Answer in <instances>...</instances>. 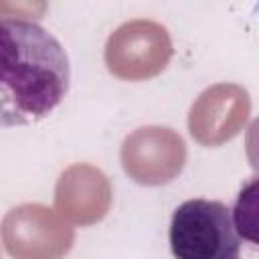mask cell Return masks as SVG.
<instances>
[{
	"label": "cell",
	"instance_id": "6da1fadb",
	"mask_svg": "<svg viewBox=\"0 0 259 259\" xmlns=\"http://www.w3.org/2000/svg\"><path fill=\"white\" fill-rule=\"evenodd\" d=\"M2 125L45 119L65 99L71 81L63 45L24 18H2Z\"/></svg>",
	"mask_w": 259,
	"mask_h": 259
},
{
	"label": "cell",
	"instance_id": "7a4b0ae2",
	"mask_svg": "<svg viewBox=\"0 0 259 259\" xmlns=\"http://www.w3.org/2000/svg\"><path fill=\"white\" fill-rule=\"evenodd\" d=\"M168 239L176 259H239L241 255L233 212L221 200L182 202L172 212Z\"/></svg>",
	"mask_w": 259,
	"mask_h": 259
},
{
	"label": "cell",
	"instance_id": "3957f363",
	"mask_svg": "<svg viewBox=\"0 0 259 259\" xmlns=\"http://www.w3.org/2000/svg\"><path fill=\"white\" fill-rule=\"evenodd\" d=\"M168 30L154 20L134 18L117 26L105 42V65L123 81H146L160 75L172 59Z\"/></svg>",
	"mask_w": 259,
	"mask_h": 259
},
{
	"label": "cell",
	"instance_id": "277c9868",
	"mask_svg": "<svg viewBox=\"0 0 259 259\" xmlns=\"http://www.w3.org/2000/svg\"><path fill=\"white\" fill-rule=\"evenodd\" d=\"M4 251L12 259H63L75 243V231L55 208L26 202L2 221Z\"/></svg>",
	"mask_w": 259,
	"mask_h": 259
},
{
	"label": "cell",
	"instance_id": "5b68a950",
	"mask_svg": "<svg viewBox=\"0 0 259 259\" xmlns=\"http://www.w3.org/2000/svg\"><path fill=\"white\" fill-rule=\"evenodd\" d=\"M121 166L142 186L172 182L186 164V144L178 132L164 125L134 130L121 144Z\"/></svg>",
	"mask_w": 259,
	"mask_h": 259
},
{
	"label": "cell",
	"instance_id": "8992f818",
	"mask_svg": "<svg viewBox=\"0 0 259 259\" xmlns=\"http://www.w3.org/2000/svg\"><path fill=\"white\" fill-rule=\"evenodd\" d=\"M251 97L243 85L217 83L206 87L188 111V132L200 146H223L247 123Z\"/></svg>",
	"mask_w": 259,
	"mask_h": 259
},
{
	"label": "cell",
	"instance_id": "52a82bcc",
	"mask_svg": "<svg viewBox=\"0 0 259 259\" xmlns=\"http://www.w3.org/2000/svg\"><path fill=\"white\" fill-rule=\"evenodd\" d=\"M111 206V184L91 164L65 168L55 186V210L71 225L89 227L105 219Z\"/></svg>",
	"mask_w": 259,
	"mask_h": 259
},
{
	"label": "cell",
	"instance_id": "ba28073f",
	"mask_svg": "<svg viewBox=\"0 0 259 259\" xmlns=\"http://www.w3.org/2000/svg\"><path fill=\"white\" fill-rule=\"evenodd\" d=\"M233 223L245 243L259 247V176L241 186L233 206Z\"/></svg>",
	"mask_w": 259,
	"mask_h": 259
},
{
	"label": "cell",
	"instance_id": "9c48e42d",
	"mask_svg": "<svg viewBox=\"0 0 259 259\" xmlns=\"http://www.w3.org/2000/svg\"><path fill=\"white\" fill-rule=\"evenodd\" d=\"M245 154L251 168L259 174V117H255L245 134Z\"/></svg>",
	"mask_w": 259,
	"mask_h": 259
}]
</instances>
